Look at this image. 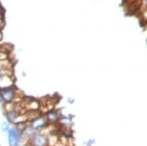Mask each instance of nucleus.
I'll return each instance as SVG.
<instances>
[{
	"label": "nucleus",
	"instance_id": "nucleus-1",
	"mask_svg": "<svg viewBox=\"0 0 147 146\" xmlns=\"http://www.w3.org/2000/svg\"><path fill=\"white\" fill-rule=\"evenodd\" d=\"M8 144L9 146H20V143L23 139V132L18 126H13L7 133Z\"/></svg>",
	"mask_w": 147,
	"mask_h": 146
},
{
	"label": "nucleus",
	"instance_id": "nucleus-2",
	"mask_svg": "<svg viewBox=\"0 0 147 146\" xmlns=\"http://www.w3.org/2000/svg\"><path fill=\"white\" fill-rule=\"evenodd\" d=\"M48 123L49 122H48V120H47L45 115H38V116L35 117L34 119L29 121L28 125L37 132H40L48 125Z\"/></svg>",
	"mask_w": 147,
	"mask_h": 146
},
{
	"label": "nucleus",
	"instance_id": "nucleus-3",
	"mask_svg": "<svg viewBox=\"0 0 147 146\" xmlns=\"http://www.w3.org/2000/svg\"><path fill=\"white\" fill-rule=\"evenodd\" d=\"M33 146H48V139L47 136L41 132H38L31 139L29 140Z\"/></svg>",
	"mask_w": 147,
	"mask_h": 146
},
{
	"label": "nucleus",
	"instance_id": "nucleus-4",
	"mask_svg": "<svg viewBox=\"0 0 147 146\" xmlns=\"http://www.w3.org/2000/svg\"><path fill=\"white\" fill-rule=\"evenodd\" d=\"M2 95H3V100L5 103L13 102L16 98V96H18L16 95V89L13 87L2 89Z\"/></svg>",
	"mask_w": 147,
	"mask_h": 146
},
{
	"label": "nucleus",
	"instance_id": "nucleus-5",
	"mask_svg": "<svg viewBox=\"0 0 147 146\" xmlns=\"http://www.w3.org/2000/svg\"><path fill=\"white\" fill-rule=\"evenodd\" d=\"M13 86V78L12 74L0 77V89H1L12 87Z\"/></svg>",
	"mask_w": 147,
	"mask_h": 146
},
{
	"label": "nucleus",
	"instance_id": "nucleus-6",
	"mask_svg": "<svg viewBox=\"0 0 147 146\" xmlns=\"http://www.w3.org/2000/svg\"><path fill=\"white\" fill-rule=\"evenodd\" d=\"M20 115H21L20 111H18L16 108L12 110V111H10V112H5V116L7 118V121H9L10 123H13V124H16L18 119Z\"/></svg>",
	"mask_w": 147,
	"mask_h": 146
},
{
	"label": "nucleus",
	"instance_id": "nucleus-7",
	"mask_svg": "<svg viewBox=\"0 0 147 146\" xmlns=\"http://www.w3.org/2000/svg\"><path fill=\"white\" fill-rule=\"evenodd\" d=\"M45 116L48 120L49 123L51 124H54V123H57L58 121H60L61 119V116H60V114L58 112H55V111H50L48 112L47 114H45Z\"/></svg>",
	"mask_w": 147,
	"mask_h": 146
},
{
	"label": "nucleus",
	"instance_id": "nucleus-8",
	"mask_svg": "<svg viewBox=\"0 0 147 146\" xmlns=\"http://www.w3.org/2000/svg\"><path fill=\"white\" fill-rule=\"evenodd\" d=\"M38 108H40V103L37 100L32 99L31 101H28V103L26 104V109L28 110V112H37Z\"/></svg>",
	"mask_w": 147,
	"mask_h": 146
},
{
	"label": "nucleus",
	"instance_id": "nucleus-9",
	"mask_svg": "<svg viewBox=\"0 0 147 146\" xmlns=\"http://www.w3.org/2000/svg\"><path fill=\"white\" fill-rule=\"evenodd\" d=\"M12 63L9 60H0V69L2 68H11Z\"/></svg>",
	"mask_w": 147,
	"mask_h": 146
},
{
	"label": "nucleus",
	"instance_id": "nucleus-10",
	"mask_svg": "<svg viewBox=\"0 0 147 146\" xmlns=\"http://www.w3.org/2000/svg\"><path fill=\"white\" fill-rule=\"evenodd\" d=\"M0 129H1L2 132H6L8 133V131L11 129V126H10V122L9 121H3V122L1 123V125H0Z\"/></svg>",
	"mask_w": 147,
	"mask_h": 146
},
{
	"label": "nucleus",
	"instance_id": "nucleus-11",
	"mask_svg": "<svg viewBox=\"0 0 147 146\" xmlns=\"http://www.w3.org/2000/svg\"><path fill=\"white\" fill-rule=\"evenodd\" d=\"M4 100H3V95H2V89H0V104L3 103Z\"/></svg>",
	"mask_w": 147,
	"mask_h": 146
},
{
	"label": "nucleus",
	"instance_id": "nucleus-12",
	"mask_svg": "<svg viewBox=\"0 0 147 146\" xmlns=\"http://www.w3.org/2000/svg\"><path fill=\"white\" fill-rule=\"evenodd\" d=\"M0 19H3V13L0 12Z\"/></svg>",
	"mask_w": 147,
	"mask_h": 146
},
{
	"label": "nucleus",
	"instance_id": "nucleus-13",
	"mask_svg": "<svg viewBox=\"0 0 147 146\" xmlns=\"http://www.w3.org/2000/svg\"><path fill=\"white\" fill-rule=\"evenodd\" d=\"M143 3L145 4V6L147 7V0H143Z\"/></svg>",
	"mask_w": 147,
	"mask_h": 146
},
{
	"label": "nucleus",
	"instance_id": "nucleus-14",
	"mask_svg": "<svg viewBox=\"0 0 147 146\" xmlns=\"http://www.w3.org/2000/svg\"><path fill=\"white\" fill-rule=\"evenodd\" d=\"M2 40V33H1V31H0V40Z\"/></svg>",
	"mask_w": 147,
	"mask_h": 146
},
{
	"label": "nucleus",
	"instance_id": "nucleus-15",
	"mask_svg": "<svg viewBox=\"0 0 147 146\" xmlns=\"http://www.w3.org/2000/svg\"><path fill=\"white\" fill-rule=\"evenodd\" d=\"M0 146H1V145H0Z\"/></svg>",
	"mask_w": 147,
	"mask_h": 146
}]
</instances>
